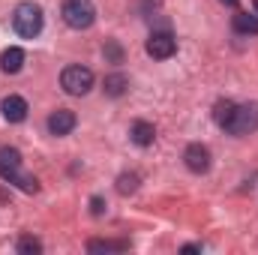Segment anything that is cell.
<instances>
[{
  "label": "cell",
  "instance_id": "cell-1",
  "mask_svg": "<svg viewBox=\"0 0 258 255\" xmlns=\"http://www.w3.org/2000/svg\"><path fill=\"white\" fill-rule=\"evenodd\" d=\"M0 177L9 180V183H15L18 189H24V192H36L39 189L36 177L21 174V153H18L15 147H0Z\"/></svg>",
  "mask_w": 258,
  "mask_h": 255
},
{
  "label": "cell",
  "instance_id": "cell-2",
  "mask_svg": "<svg viewBox=\"0 0 258 255\" xmlns=\"http://www.w3.org/2000/svg\"><path fill=\"white\" fill-rule=\"evenodd\" d=\"M12 27L24 39L39 36V30H42V9L36 3H18L15 12H12Z\"/></svg>",
  "mask_w": 258,
  "mask_h": 255
},
{
  "label": "cell",
  "instance_id": "cell-3",
  "mask_svg": "<svg viewBox=\"0 0 258 255\" xmlns=\"http://www.w3.org/2000/svg\"><path fill=\"white\" fill-rule=\"evenodd\" d=\"M222 129H228L231 135H252L258 129V102H246V105H234L228 123Z\"/></svg>",
  "mask_w": 258,
  "mask_h": 255
},
{
  "label": "cell",
  "instance_id": "cell-4",
  "mask_svg": "<svg viewBox=\"0 0 258 255\" xmlns=\"http://www.w3.org/2000/svg\"><path fill=\"white\" fill-rule=\"evenodd\" d=\"M60 15H63V21L69 24V27H75V30H87V27L93 24V18H96V9H93L90 0H63Z\"/></svg>",
  "mask_w": 258,
  "mask_h": 255
},
{
  "label": "cell",
  "instance_id": "cell-5",
  "mask_svg": "<svg viewBox=\"0 0 258 255\" xmlns=\"http://www.w3.org/2000/svg\"><path fill=\"white\" fill-rule=\"evenodd\" d=\"M60 87L69 96H84L93 87V72L87 66H66L60 75Z\"/></svg>",
  "mask_w": 258,
  "mask_h": 255
},
{
  "label": "cell",
  "instance_id": "cell-6",
  "mask_svg": "<svg viewBox=\"0 0 258 255\" xmlns=\"http://www.w3.org/2000/svg\"><path fill=\"white\" fill-rule=\"evenodd\" d=\"M177 51V39L168 33V30H153L150 39H147V54L156 57V60H165Z\"/></svg>",
  "mask_w": 258,
  "mask_h": 255
},
{
  "label": "cell",
  "instance_id": "cell-7",
  "mask_svg": "<svg viewBox=\"0 0 258 255\" xmlns=\"http://www.w3.org/2000/svg\"><path fill=\"white\" fill-rule=\"evenodd\" d=\"M183 162H186L189 171L204 174V171L210 168V150H207L204 144H189V147L183 150Z\"/></svg>",
  "mask_w": 258,
  "mask_h": 255
},
{
  "label": "cell",
  "instance_id": "cell-8",
  "mask_svg": "<svg viewBox=\"0 0 258 255\" xmlns=\"http://www.w3.org/2000/svg\"><path fill=\"white\" fill-rule=\"evenodd\" d=\"M75 111H69V108H57L51 117H48V132L51 135H69L72 129H75Z\"/></svg>",
  "mask_w": 258,
  "mask_h": 255
},
{
  "label": "cell",
  "instance_id": "cell-9",
  "mask_svg": "<svg viewBox=\"0 0 258 255\" xmlns=\"http://www.w3.org/2000/svg\"><path fill=\"white\" fill-rule=\"evenodd\" d=\"M0 111H3V117H6L9 123H21V120L27 117V102H24L21 96H6V99L0 102Z\"/></svg>",
  "mask_w": 258,
  "mask_h": 255
},
{
  "label": "cell",
  "instance_id": "cell-10",
  "mask_svg": "<svg viewBox=\"0 0 258 255\" xmlns=\"http://www.w3.org/2000/svg\"><path fill=\"white\" fill-rule=\"evenodd\" d=\"M129 138H132V144H138V147H150L153 138H156V129H153V123H147V120H135V123L129 126Z\"/></svg>",
  "mask_w": 258,
  "mask_h": 255
},
{
  "label": "cell",
  "instance_id": "cell-11",
  "mask_svg": "<svg viewBox=\"0 0 258 255\" xmlns=\"http://www.w3.org/2000/svg\"><path fill=\"white\" fill-rule=\"evenodd\" d=\"M0 66H3V72H18L21 66H24V51L21 48H6L3 54H0Z\"/></svg>",
  "mask_w": 258,
  "mask_h": 255
},
{
  "label": "cell",
  "instance_id": "cell-12",
  "mask_svg": "<svg viewBox=\"0 0 258 255\" xmlns=\"http://www.w3.org/2000/svg\"><path fill=\"white\" fill-rule=\"evenodd\" d=\"M234 30L249 36V33H258V15L255 12H237L234 15Z\"/></svg>",
  "mask_w": 258,
  "mask_h": 255
},
{
  "label": "cell",
  "instance_id": "cell-13",
  "mask_svg": "<svg viewBox=\"0 0 258 255\" xmlns=\"http://www.w3.org/2000/svg\"><path fill=\"white\" fill-rule=\"evenodd\" d=\"M126 87H129V78L126 75H120V72H111V75H105V93L108 96H123L126 93Z\"/></svg>",
  "mask_w": 258,
  "mask_h": 255
},
{
  "label": "cell",
  "instance_id": "cell-14",
  "mask_svg": "<svg viewBox=\"0 0 258 255\" xmlns=\"http://www.w3.org/2000/svg\"><path fill=\"white\" fill-rule=\"evenodd\" d=\"M231 111H234V102H231V99H219L216 108H213V120H216L219 126H225L228 117H231Z\"/></svg>",
  "mask_w": 258,
  "mask_h": 255
},
{
  "label": "cell",
  "instance_id": "cell-15",
  "mask_svg": "<svg viewBox=\"0 0 258 255\" xmlns=\"http://www.w3.org/2000/svg\"><path fill=\"white\" fill-rule=\"evenodd\" d=\"M129 243H123V240H120V243H111V240H90V243H87V249H90V252H111V249H126Z\"/></svg>",
  "mask_w": 258,
  "mask_h": 255
},
{
  "label": "cell",
  "instance_id": "cell-16",
  "mask_svg": "<svg viewBox=\"0 0 258 255\" xmlns=\"http://www.w3.org/2000/svg\"><path fill=\"white\" fill-rule=\"evenodd\" d=\"M18 252L21 255H39L42 252V243H39L36 237H21V240H18Z\"/></svg>",
  "mask_w": 258,
  "mask_h": 255
},
{
  "label": "cell",
  "instance_id": "cell-17",
  "mask_svg": "<svg viewBox=\"0 0 258 255\" xmlns=\"http://www.w3.org/2000/svg\"><path fill=\"white\" fill-rule=\"evenodd\" d=\"M138 189V174H120L117 177V192L120 195H129V192Z\"/></svg>",
  "mask_w": 258,
  "mask_h": 255
},
{
  "label": "cell",
  "instance_id": "cell-18",
  "mask_svg": "<svg viewBox=\"0 0 258 255\" xmlns=\"http://www.w3.org/2000/svg\"><path fill=\"white\" fill-rule=\"evenodd\" d=\"M105 57H108L111 63H123V48L111 39V42H105Z\"/></svg>",
  "mask_w": 258,
  "mask_h": 255
},
{
  "label": "cell",
  "instance_id": "cell-19",
  "mask_svg": "<svg viewBox=\"0 0 258 255\" xmlns=\"http://www.w3.org/2000/svg\"><path fill=\"white\" fill-rule=\"evenodd\" d=\"M90 213H93V216H102V213H105V201H102L99 195L90 198Z\"/></svg>",
  "mask_w": 258,
  "mask_h": 255
},
{
  "label": "cell",
  "instance_id": "cell-20",
  "mask_svg": "<svg viewBox=\"0 0 258 255\" xmlns=\"http://www.w3.org/2000/svg\"><path fill=\"white\" fill-rule=\"evenodd\" d=\"M222 3H225V6H237V0H222Z\"/></svg>",
  "mask_w": 258,
  "mask_h": 255
},
{
  "label": "cell",
  "instance_id": "cell-21",
  "mask_svg": "<svg viewBox=\"0 0 258 255\" xmlns=\"http://www.w3.org/2000/svg\"><path fill=\"white\" fill-rule=\"evenodd\" d=\"M252 12H255V15H258V0H255V9H252Z\"/></svg>",
  "mask_w": 258,
  "mask_h": 255
}]
</instances>
